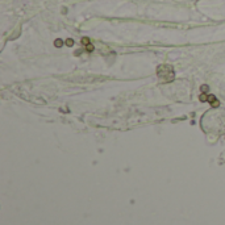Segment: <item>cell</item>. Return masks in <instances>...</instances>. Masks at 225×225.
<instances>
[{
  "instance_id": "2",
  "label": "cell",
  "mask_w": 225,
  "mask_h": 225,
  "mask_svg": "<svg viewBox=\"0 0 225 225\" xmlns=\"http://www.w3.org/2000/svg\"><path fill=\"white\" fill-rule=\"evenodd\" d=\"M208 101L212 104V107H215V108L218 107V101L216 100V97L213 96V95H209V96H208Z\"/></svg>"
},
{
  "instance_id": "6",
  "label": "cell",
  "mask_w": 225,
  "mask_h": 225,
  "mask_svg": "<svg viewBox=\"0 0 225 225\" xmlns=\"http://www.w3.org/2000/svg\"><path fill=\"white\" fill-rule=\"evenodd\" d=\"M94 50V46L92 45H87V51H92Z\"/></svg>"
},
{
  "instance_id": "5",
  "label": "cell",
  "mask_w": 225,
  "mask_h": 225,
  "mask_svg": "<svg viewBox=\"0 0 225 225\" xmlns=\"http://www.w3.org/2000/svg\"><path fill=\"white\" fill-rule=\"evenodd\" d=\"M82 42H83V44H86V45H90V40H88V38H83V40H82Z\"/></svg>"
},
{
  "instance_id": "4",
  "label": "cell",
  "mask_w": 225,
  "mask_h": 225,
  "mask_svg": "<svg viewBox=\"0 0 225 225\" xmlns=\"http://www.w3.org/2000/svg\"><path fill=\"white\" fill-rule=\"evenodd\" d=\"M55 46H57V48L62 46V41H61V40H57V41H55Z\"/></svg>"
},
{
  "instance_id": "3",
  "label": "cell",
  "mask_w": 225,
  "mask_h": 225,
  "mask_svg": "<svg viewBox=\"0 0 225 225\" xmlns=\"http://www.w3.org/2000/svg\"><path fill=\"white\" fill-rule=\"evenodd\" d=\"M66 45H67V46H73V45H74V41H73V40L68 38L67 41H66Z\"/></svg>"
},
{
  "instance_id": "1",
  "label": "cell",
  "mask_w": 225,
  "mask_h": 225,
  "mask_svg": "<svg viewBox=\"0 0 225 225\" xmlns=\"http://www.w3.org/2000/svg\"><path fill=\"white\" fill-rule=\"evenodd\" d=\"M157 75L161 79L166 80V82H171L174 79V68L169 65H161L157 68Z\"/></svg>"
}]
</instances>
